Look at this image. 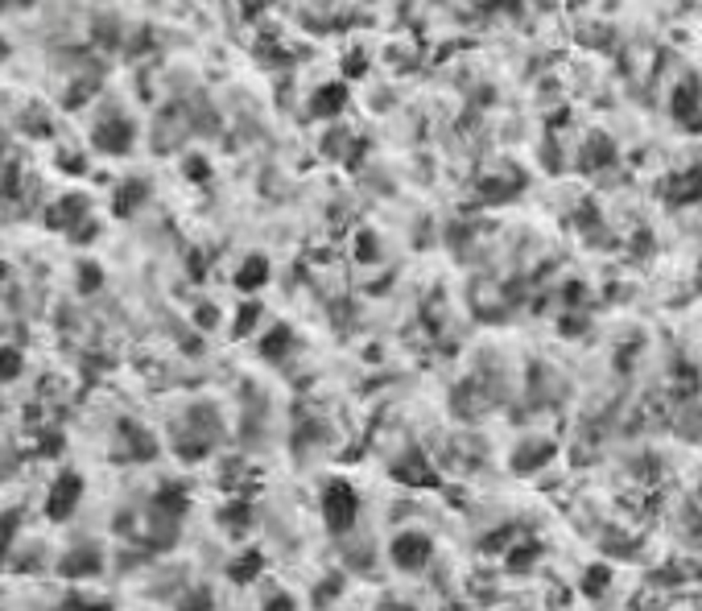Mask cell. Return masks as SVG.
Masks as SVG:
<instances>
[{"label":"cell","instance_id":"obj_5","mask_svg":"<svg viewBox=\"0 0 702 611\" xmlns=\"http://www.w3.org/2000/svg\"><path fill=\"white\" fill-rule=\"evenodd\" d=\"M343 104H347V87H343V83H326V87H318V95L310 99V116L331 120L343 112Z\"/></svg>","mask_w":702,"mask_h":611},{"label":"cell","instance_id":"obj_8","mask_svg":"<svg viewBox=\"0 0 702 611\" xmlns=\"http://www.w3.org/2000/svg\"><path fill=\"white\" fill-rule=\"evenodd\" d=\"M265 277H269V265L261 261V256H253V261L240 269V277H236V285L240 289H256V285H265Z\"/></svg>","mask_w":702,"mask_h":611},{"label":"cell","instance_id":"obj_7","mask_svg":"<svg viewBox=\"0 0 702 611\" xmlns=\"http://www.w3.org/2000/svg\"><path fill=\"white\" fill-rule=\"evenodd\" d=\"M698 108H702V95H698L694 87H682V91L674 95V112H677V120H682V125H694Z\"/></svg>","mask_w":702,"mask_h":611},{"label":"cell","instance_id":"obj_9","mask_svg":"<svg viewBox=\"0 0 702 611\" xmlns=\"http://www.w3.org/2000/svg\"><path fill=\"white\" fill-rule=\"evenodd\" d=\"M141 198H145V186H141V182H133V186L125 190V198H116V211H128L133 203H141Z\"/></svg>","mask_w":702,"mask_h":611},{"label":"cell","instance_id":"obj_3","mask_svg":"<svg viewBox=\"0 0 702 611\" xmlns=\"http://www.w3.org/2000/svg\"><path fill=\"white\" fill-rule=\"evenodd\" d=\"M75 504H79V479L75 476H63L55 487H50V500H45V513L63 521V516L75 513Z\"/></svg>","mask_w":702,"mask_h":611},{"label":"cell","instance_id":"obj_6","mask_svg":"<svg viewBox=\"0 0 702 611\" xmlns=\"http://www.w3.org/2000/svg\"><path fill=\"white\" fill-rule=\"evenodd\" d=\"M666 198L669 203H694V198H702V170L694 165V170L677 174V178L666 182Z\"/></svg>","mask_w":702,"mask_h":611},{"label":"cell","instance_id":"obj_10","mask_svg":"<svg viewBox=\"0 0 702 611\" xmlns=\"http://www.w3.org/2000/svg\"><path fill=\"white\" fill-rule=\"evenodd\" d=\"M17 368H21V364H17V351H5V356H0V376H13Z\"/></svg>","mask_w":702,"mask_h":611},{"label":"cell","instance_id":"obj_4","mask_svg":"<svg viewBox=\"0 0 702 611\" xmlns=\"http://www.w3.org/2000/svg\"><path fill=\"white\" fill-rule=\"evenodd\" d=\"M95 145H99V149H108V153H125L128 145H133V125H128V120H120V116L104 120V125L95 128Z\"/></svg>","mask_w":702,"mask_h":611},{"label":"cell","instance_id":"obj_1","mask_svg":"<svg viewBox=\"0 0 702 611\" xmlns=\"http://www.w3.org/2000/svg\"><path fill=\"white\" fill-rule=\"evenodd\" d=\"M356 496H351V487L347 484H331L326 487V496H323V516H326V525H331L335 533H343V529H351V521H356Z\"/></svg>","mask_w":702,"mask_h":611},{"label":"cell","instance_id":"obj_2","mask_svg":"<svg viewBox=\"0 0 702 611\" xmlns=\"http://www.w3.org/2000/svg\"><path fill=\"white\" fill-rule=\"evenodd\" d=\"M426 557H430V541L422 537V533H401V537L393 541V562L406 570H422Z\"/></svg>","mask_w":702,"mask_h":611}]
</instances>
